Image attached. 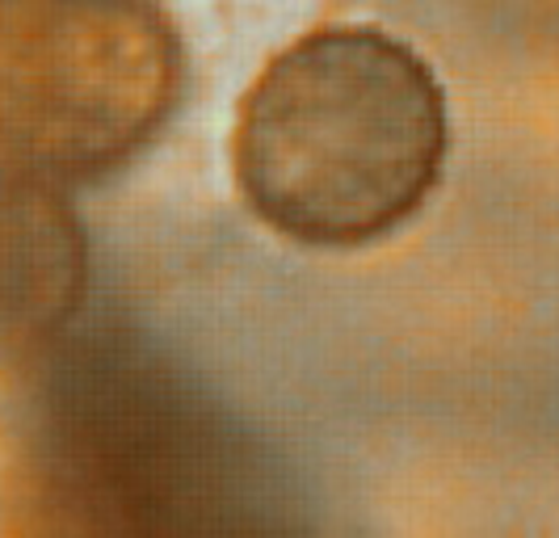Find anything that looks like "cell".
I'll return each mask as SVG.
<instances>
[{"label":"cell","mask_w":559,"mask_h":538,"mask_svg":"<svg viewBox=\"0 0 559 538\" xmlns=\"http://www.w3.org/2000/svg\"><path fill=\"white\" fill-rule=\"evenodd\" d=\"M447 156L442 81L379 26H324L286 43L231 127L240 199L304 249L395 236L433 199Z\"/></svg>","instance_id":"6da1fadb"},{"label":"cell","mask_w":559,"mask_h":538,"mask_svg":"<svg viewBox=\"0 0 559 538\" xmlns=\"http://www.w3.org/2000/svg\"><path fill=\"white\" fill-rule=\"evenodd\" d=\"M51 345L38 438L63 510L114 535L278 526L286 501L265 451L165 349L72 324Z\"/></svg>","instance_id":"7a4b0ae2"},{"label":"cell","mask_w":559,"mask_h":538,"mask_svg":"<svg viewBox=\"0 0 559 538\" xmlns=\"http://www.w3.org/2000/svg\"><path fill=\"white\" fill-rule=\"evenodd\" d=\"M186 63L152 0H0V177L68 190L160 135Z\"/></svg>","instance_id":"3957f363"}]
</instances>
